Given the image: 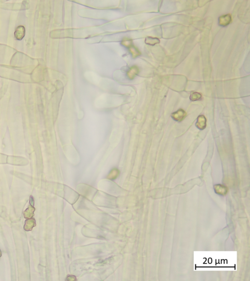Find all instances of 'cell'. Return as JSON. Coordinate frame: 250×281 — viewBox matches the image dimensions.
I'll list each match as a JSON object with an SVG mask.
<instances>
[{"mask_svg":"<svg viewBox=\"0 0 250 281\" xmlns=\"http://www.w3.org/2000/svg\"><path fill=\"white\" fill-rule=\"evenodd\" d=\"M232 21L231 15L226 14L221 16L218 19V24L221 27H224L230 24Z\"/></svg>","mask_w":250,"mask_h":281,"instance_id":"obj_1","label":"cell"},{"mask_svg":"<svg viewBox=\"0 0 250 281\" xmlns=\"http://www.w3.org/2000/svg\"><path fill=\"white\" fill-rule=\"evenodd\" d=\"M36 226V221L33 218L27 219L25 221L24 229L27 231H30Z\"/></svg>","mask_w":250,"mask_h":281,"instance_id":"obj_2","label":"cell"},{"mask_svg":"<svg viewBox=\"0 0 250 281\" xmlns=\"http://www.w3.org/2000/svg\"><path fill=\"white\" fill-rule=\"evenodd\" d=\"M186 115V113L182 109H179L172 114V118H173L174 120L178 122L181 121L184 119Z\"/></svg>","mask_w":250,"mask_h":281,"instance_id":"obj_3","label":"cell"},{"mask_svg":"<svg viewBox=\"0 0 250 281\" xmlns=\"http://www.w3.org/2000/svg\"><path fill=\"white\" fill-rule=\"evenodd\" d=\"M15 37L18 40H21L25 35V28L23 26L17 27L14 33Z\"/></svg>","mask_w":250,"mask_h":281,"instance_id":"obj_4","label":"cell"},{"mask_svg":"<svg viewBox=\"0 0 250 281\" xmlns=\"http://www.w3.org/2000/svg\"><path fill=\"white\" fill-rule=\"evenodd\" d=\"M35 211V208L33 205L29 204L28 208L23 212V216L25 219H29L34 216V212Z\"/></svg>","mask_w":250,"mask_h":281,"instance_id":"obj_5","label":"cell"},{"mask_svg":"<svg viewBox=\"0 0 250 281\" xmlns=\"http://www.w3.org/2000/svg\"><path fill=\"white\" fill-rule=\"evenodd\" d=\"M196 126L200 129H204L206 126V120L203 115H200L197 118Z\"/></svg>","mask_w":250,"mask_h":281,"instance_id":"obj_6","label":"cell"},{"mask_svg":"<svg viewBox=\"0 0 250 281\" xmlns=\"http://www.w3.org/2000/svg\"><path fill=\"white\" fill-rule=\"evenodd\" d=\"M146 42L147 44L150 45H155L160 43V40L156 38L148 37L146 39Z\"/></svg>","mask_w":250,"mask_h":281,"instance_id":"obj_7","label":"cell"},{"mask_svg":"<svg viewBox=\"0 0 250 281\" xmlns=\"http://www.w3.org/2000/svg\"><path fill=\"white\" fill-rule=\"evenodd\" d=\"M202 98L201 94L198 92H194L190 96V99L192 101H197L201 99Z\"/></svg>","mask_w":250,"mask_h":281,"instance_id":"obj_8","label":"cell"},{"mask_svg":"<svg viewBox=\"0 0 250 281\" xmlns=\"http://www.w3.org/2000/svg\"><path fill=\"white\" fill-rule=\"evenodd\" d=\"M29 204L31 205H33L34 206V201L33 197L32 196H30V199H29Z\"/></svg>","mask_w":250,"mask_h":281,"instance_id":"obj_9","label":"cell"},{"mask_svg":"<svg viewBox=\"0 0 250 281\" xmlns=\"http://www.w3.org/2000/svg\"><path fill=\"white\" fill-rule=\"evenodd\" d=\"M1 256H2V252H1V249H0V258H1Z\"/></svg>","mask_w":250,"mask_h":281,"instance_id":"obj_10","label":"cell"}]
</instances>
